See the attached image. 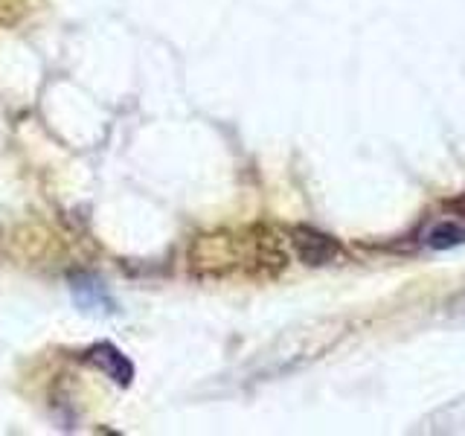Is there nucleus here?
Here are the masks:
<instances>
[{
	"label": "nucleus",
	"mask_w": 465,
	"mask_h": 436,
	"mask_svg": "<svg viewBox=\"0 0 465 436\" xmlns=\"http://www.w3.org/2000/svg\"><path fill=\"white\" fill-rule=\"evenodd\" d=\"M70 297L73 302L79 305V312L84 314H94V317H108V314H116L120 309H116V300L111 297L108 285L99 280V276L94 273H73L70 280Z\"/></svg>",
	"instance_id": "f257e3e1"
},
{
	"label": "nucleus",
	"mask_w": 465,
	"mask_h": 436,
	"mask_svg": "<svg viewBox=\"0 0 465 436\" xmlns=\"http://www.w3.org/2000/svg\"><path fill=\"white\" fill-rule=\"evenodd\" d=\"M291 244H294V253L305 265H329V262L341 256L338 239H331L329 233H320L314 227H297L291 233Z\"/></svg>",
	"instance_id": "f03ea898"
},
{
	"label": "nucleus",
	"mask_w": 465,
	"mask_h": 436,
	"mask_svg": "<svg viewBox=\"0 0 465 436\" xmlns=\"http://www.w3.org/2000/svg\"><path fill=\"white\" fill-rule=\"evenodd\" d=\"M84 361L91 363V367H96L102 375H108L111 382L120 384V387H131V382H134V363H131L120 349L108 341L94 343L84 352Z\"/></svg>",
	"instance_id": "7ed1b4c3"
},
{
	"label": "nucleus",
	"mask_w": 465,
	"mask_h": 436,
	"mask_svg": "<svg viewBox=\"0 0 465 436\" xmlns=\"http://www.w3.org/2000/svg\"><path fill=\"white\" fill-rule=\"evenodd\" d=\"M462 242H465V227L454 222H442L428 233V244L433 251H450V247H457Z\"/></svg>",
	"instance_id": "20e7f679"
},
{
	"label": "nucleus",
	"mask_w": 465,
	"mask_h": 436,
	"mask_svg": "<svg viewBox=\"0 0 465 436\" xmlns=\"http://www.w3.org/2000/svg\"><path fill=\"white\" fill-rule=\"evenodd\" d=\"M454 312H457L460 317H465V297H462V302H460V305H454Z\"/></svg>",
	"instance_id": "39448f33"
}]
</instances>
